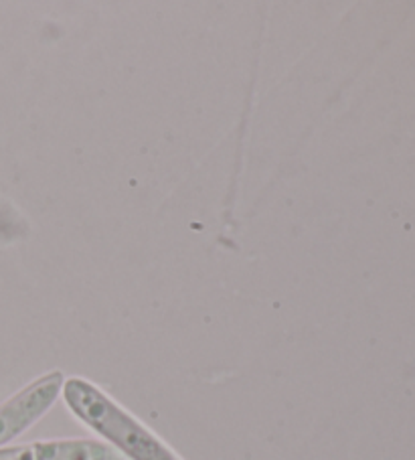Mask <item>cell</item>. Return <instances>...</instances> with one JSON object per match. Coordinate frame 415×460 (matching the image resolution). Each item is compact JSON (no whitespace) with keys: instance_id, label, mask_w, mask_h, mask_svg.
I'll return each instance as SVG.
<instances>
[{"instance_id":"cell-1","label":"cell","mask_w":415,"mask_h":460,"mask_svg":"<svg viewBox=\"0 0 415 460\" xmlns=\"http://www.w3.org/2000/svg\"><path fill=\"white\" fill-rule=\"evenodd\" d=\"M63 400L71 414L114 444L128 460H182L156 434L87 379H67L63 384Z\"/></svg>"},{"instance_id":"cell-3","label":"cell","mask_w":415,"mask_h":460,"mask_svg":"<svg viewBox=\"0 0 415 460\" xmlns=\"http://www.w3.org/2000/svg\"><path fill=\"white\" fill-rule=\"evenodd\" d=\"M0 460H126L108 444L95 440H47L0 448Z\"/></svg>"},{"instance_id":"cell-2","label":"cell","mask_w":415,"mask_h":460,"mask_svg":"<svg viewBox=\"0 0 415 460\" xmlns=\"http://www.w3.org/2000/svg\"><path fill=\"white\" fill-rule=\"evenodd\" d=\"M63 384L66 379L61 371H51L0 403V447L29 430L49 411L59 398Z\"/></svg>"}]
</instances>
